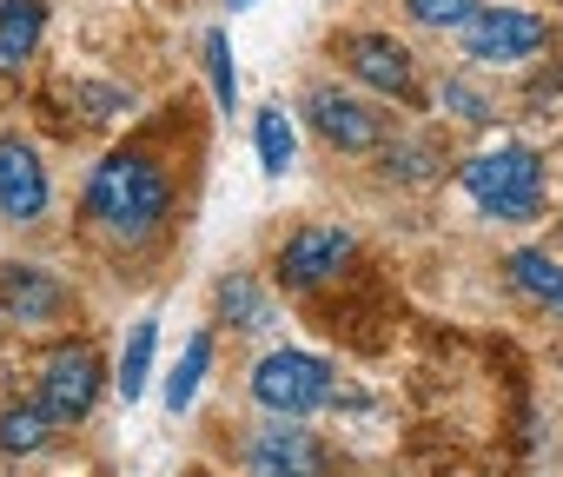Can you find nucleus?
Listing matches in <instances>:
<instances>
[{
	"label": "nucleus",
	"instance_id": "14",
	"mask_svg": "<svg viewBox=\"0 0 563 477\" xmlns=\"http://www.w3.org/2000/svg\"><path fill=\"white\" fill-rule=\"evenodd\" d=\"M206 365H212V339H206V332H192V339H186V352H179V365H173V378H166V404H173V411H186V404L199 398Z\"/></svg>",
	"mask_w": 563,
	"mask_h": 477
},
{
	"label": "nucleus",
	"instance_id": "16",
	"mask_svg": "<svg viewBox=\"0 0 563 477\" xmlns=\"http://www.w3.org/2000/svg\"><path fill=\"white\" fill-rule=\"evenodd\" d=\"M153 345H159V319H140L133 339H126V358H120V398L133 404L146 391V371H153Z\"/></svg>",
	"mask_w": 563,
	"mask_h": 477
},
{
	"label": "nucleus",
	"instance_id": "4",
	"mask_svg": "<svg viewBox=\"0 0 563 477\" xmlns=\"http://www.w3.org/2000/svg\"><path fill=\"white\" fill-rule=\"evenodd\" d=\"M93 398H100V352L93 345H60L47 358V371H41V398L34 404L54 424H80L93 411Z\"/></svg>",
	"mask_w": 563,
	"mask_h": 477
},
{
	"label": "nucleus",
	"instance_id": "15",
	"mask_svg": "<svg viewBox=\"0 0 563 477\" xmlns=\"http://www.w3.org/2000/svg\"><path fill=\"white\" fill-rule=\"evenodd\" d=\"M292 153H299V140H292V120H286V107H258V166L278 179L292 166Z\"/></svg>",
	"mask_w": 563,
	"mask_h": 477
},
{
	"label": "nucleus",
	"instance_id": "11",
	"mask_svg": "<svg viewBox=\"0 0 563 477\" xmlns=\"http://www.w3.org/2000/svg\"><path fill=\"white\" fill-rule=\"evenodd\" d=\"M0 292H8V312H14L21 325H47V319H60V306H67L60 279H54V273H34V266H8V273H0Z\"/></svg>",
	"mask_w": 563,
	"mask_h": 477
},
{
	"label": "nucleus",
	"instance_id": "9",
	"mask_svg": "<svg viewBox=\"0 0 563 477\" xmlns=\"http://www.w3.org/2000/svg\"><path fill=\"white\" fill-rule=\"evenodd\" d=\"M345 259H352V232L345 225H312V232L286 239V253H278V279H286V286H319Z\"/></svg>",
	"mask_w": 563,
	"mask_h": 477
},
{
	"label": "nucleus",
	"instance_id": "1",
	"mask_svg": "<svg viewBox=\"0 0 563 477\" xmlns=\"http://www.w3.org/2000/svg\"><path fill=\"white\" fill-rule=\"evenodd\" d=\"M166 173L146 159V153H113L93 166L87 179V212L113 232V239H146L159 219H166Z\"/></svg>",
	"mask_w": 563,
	"mask_h": 477
},
{
	"label": "nucleus",
	"instance_id": "20",
	"mask_svg": "<svg viewBox=\"0 0 563 477\" xmlns=\"http://www.w3.org/2000/svg\"><path fill=\"white\" fill-rule=\"evenodd\" d=\"M219 312H225L232 325H258V319H265V306H258L252 279H225V292H219Z\"/></svg>",
	"mask_w": 563,
	"mask_h": 477
},
{
	"label": "nucleus",
	"instance_id": "21",
	"mask_svg": "<svg viewBox=\"0 0 563 477\" xmlns=\"http://www.w3.org/2000/svg\"><path fill=\"white\" fill-rule=\"evenodd\" d=\"M232 8H252V0H232Z\"/></svg>",
	"mask_w": 563,
	"mask_h": 477
},
{
	"label": "nucleus",
	"instance_id": "5",
	"mask_svg": "<svg viewBox=\"0 0 563 477\" xmlns=\"http://www.w3.org/2000/svg\"><path fill=\"white\" fill-rule=\"evenodd\" d=\"M543 34H550V27H543L530 8H477V21L464 27V54H471V60L504 67V60L537 54V47H543Z\"/></svg>",
	"mask_w": 563,
	"mask_h": 477
},
{
	"label": "nucleus",
	"instance_id": "13",
	"mask_svg": "<svg viewBox=\"0 0 563 477\" xmlns=\"http://www.w3.org/2000/svg\"><path fill=\"white\" fill-rule=\"evenodd\" d=\"M510 286H517L523 299L563 312V266H556V259H543V253H517V259H510Z\"/></svg>",
	"mask_w": 563,
	"mask_h": 477
},
{
	"label": "nucleus",
	"instance_id": "19",
	"mask_svg": "<svg viewBox=\"0 0 563 477\" xmlns=\"http://www.w3.org/2000/svg\"><path fill=\"white\" fill-rule=\"evenodd\" d=\"M206 74H212L219 107L232 113V100H239V67H232V41H225V34H212V41H206Z\"/></svg>",
	"mask_w": 563,
	"mask_h": 477
},
{
	"label": "nucleus",
	"instance_id": "7",
	"mask_svg": "<svg viewBox=\"0 0 563 477\" xmlns=\"http://www.w3.org/2000/svg\"><path fill=\"white\" fill-rule=\"evenodd\" d=\"M245 464H252V477H319L325 470V451H319L312 431H299L292 418H278V424H265L252 437Z\"/></svg>",
	"mask_w": 563,
	"mask_h": 477
},
{
	"label": "nucleus",
	"instance_id": "2",
	"mask_svg": "<svg viewBox=\"0 0 563 477\" xmlns=\"http://www.w3.org/2000/svg\"><path fill=\"white\" fill-rule=\"evenodd\" d=\"M464 192H471L490 219L523 225V219L543 212V159H537L530 146H490V153H477V159L464 166Z\"/></svg>",
	"mask_w": 563,
	"mask_h": 477
},
{
	"label": "nucleus",
	"instance_id": "6",
	"mask_svg": "<svg viewBox=\"0 0 563 477\" xmlns=\"http://www.w3.org/2000/svg\"><path fill=\"white\" fill-rule=\"evenodd\" d=\"M306 120H312L339 153H372V146L385 140V113L365 107V100H352V93H339V87H319V93L306 100Z\"/></svg>",
	"mask_w": 563,
	"mask_h": 477
},
{
	"label": "nucleus",
	"instance_id": "10",
	"mask_svg": "<svg viewBox=\"0 0 563 477\" xmlns=\"http://www.w3.org/2000/svg\"><path fill=\"white\" fill-rule=\"evenodd\" d=\"M345 60H352V74H358L365 87H378V93H398V100H418L411 54H405L398 41H385V34H358V41L345 47Z\"/></svg>",
	"mask_w": 563,
	"mask_h": 477
},
{
	"label": "nucleus",
	"instance_id": "3",
	"mask_svg": "<svg viewBox=\"0 0 563 477\" xmlns=\"http://www.w3.org/2000/svg\"><path fill=\"white\" fill-rule=\"evenodd\" d=\"M252 398L272 418H306V411H319L332 398V371L312 352H272V358L252 365Z\"/></svg>",
	"mask_w": 563,
	"mask_h": 477
},
{
	"label": "nucleus",
	"instance_id": "12",
	"mask_svg": "<svg viewBox=\"0 0 563 477\" xmlns=\"http://www.w3.org/2000/svg\"><path fill=\"white\" fill-rule=\"evenodd\" d=\"M41 27H47V8L41 0H0V74H21L41 47Z\"/></svg>",
	"mask_w": 563,
	"mask_h": 477
},
{
	"label": "nucleus",
	"instance_id": "8",
	"mask_svg": "<svg viewBox=\"0 0 563 477\" xmlns=\"http://www.w3.org/2000/svg\"><path fill=\"white\" fill-rule=\"evenodd\" d=\"M0 212L14 225L47 212V166L27 140H0Z\"/></svg>",
	"mask_w": 563,
	"mask_h": 477
},
{
	"label": "nucleus",
	"instance_id": "17",
	"mask_svg": "<svg viewBox=\"0 0 563 477\" xmlns=\"http://www.w3.org/2000/svg\"><path fill=\"white\" fill-rule=\"evenodd\" d=\"M47 431H54V418H47L41 404H14L8 418H0V451L27 457V451H41V444H47Z\"/></svg>",
	"mask_w": 563,
	"mask_h": 477
},
{
	"label": "nucleus",
	"instance_id": "18",
	"mask_svg": "<svg viewBox=\"0 0 563 477\" xmlns=\"http://www.w3.org/2000/svg\"><path fill=\"white\" fill-rule=\"evenodd\" d=\"M411 8V21H424V27H451V34H464L471 21H477V0H405Z\"/></svg>",
	"mask_w": 563,
	"mask_h": 477
}]
</instances>
